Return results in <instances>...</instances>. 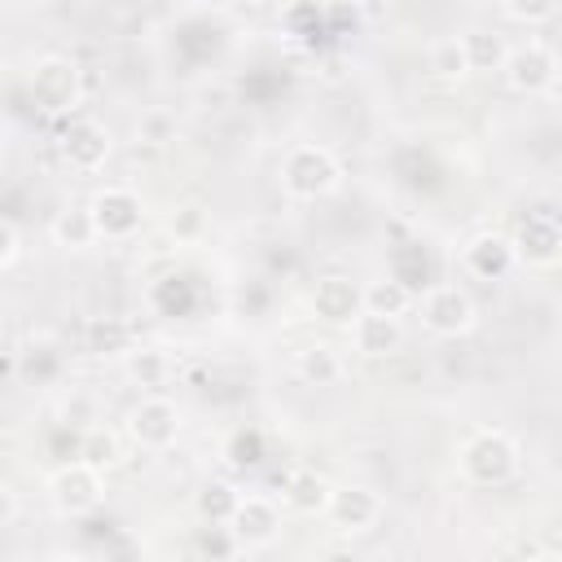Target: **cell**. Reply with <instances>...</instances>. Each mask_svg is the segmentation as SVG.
Instances as JSON below:
<instances>
[{
  "mask_svg": "<svg viewBox=\"0 0 562 562\" xmlns=\"http://www.w3.org/2000/svg\"><path fill=\"white\" fill-rule=\"evenodd\" d=\"M250 4H272V0H250Z\"/></svg>",
  "mask_w": 562,
  "mask_h": 562,
  "instance_id": "4dcf8cb0",
  "label": "cell"
},
{
  "mask_svg": "<svg viewBox=\"0 0 562 562\" xmlns=\"http://www.w3.org/2000/svg\"><path fill=\"white\" fill-rule=\"evenodd\" d=\"M132 373H136L140 382H158V378L167 373L162 351H136V356H132Z\"/></svg>",
  "mask_w": 562,
  "mask_h": 562,
  "instance_id": "83f0119b",
  "label": "cell"
},
{
  "mask_svg": "<svg viewBox=\"0 0 562 562\" xmlns=\"http://www.w3.org/2000/svg\"><path fill=\"white\" fill-rule=\"evenodd\" d=\"M48 492H53V505L66 514V518H83L101 505L105 496V479H101V465L92 461H66L61 470H53L48 479Z\"/></svg>",
  "mask_w": 562,
  "mask_h": 562,
  "instance_id": "277c9868",
  "label": "cell"
},
{
  "mask_svg": "<svg viewBox=\"0 0 562 562\" xmlns=\"http://www.w3.org/2000/svg\"><path fill=\"white\" fill-rule=\"evenodd\" d=\"M281 496H285V505L299 509V514H325L334 487H329L316 470H294V474L285 479V492H281Z\"/></svg>",
  "mask_w": 562,
  "mask_h": 562,
  "instance_id": "e0dca14e",
  "label": "cell"
},
{
  "mask_svg": "<svg viewBox=\"0 0 562 562\" xmlns=\"http://www.w3.org/2000/svg\"><path fill=\"white\" fill-rule=\"evenodd\" d=\"M228 457H233V465H259L263 461V435L259 430H237L233 443H228Z\"/></svg>",
  "mask_w": 562,
  "mask_h": 562,
  "instance_id": "4316f807",
  "label": "cell"
},
{
  "mask_svg": "<svg viewBox=\"0 0 562 562\" xmlns=\"http://www.w3.org/2000/svg\"><path fill=\"white\" fill-rule=\"evenodd\" d=\"M233 536L241 540V549H263L281 536V509L272 496H241L233 518H228Z\"/></svg>",
  "mask_w": 562,
  "mask_h": 562,
  "instance_id": "30bf717a",
  "label": "cell"
},
{
  "mask_svg": "<svg viewBox=\"0 0 562 562\" xmlns=\"http://www.w3.org/2000/svg\"><path fill=\"white\" fill-rule=\"evenodd\" d=\"M408 307H413V290H408V281H400L395 272L382 277V281H369V285H364V312L404 316Z\"/></svg>",
  "mask_w": 562,
  "mask_h": 562,
  "instance_id": "d6986e66",
  "label": "cell"
},
{
  "mask_svg": "<svg viewBox=\"0 0 562 562\" xmlns=\"http://www.w3.org/2000/svg\"><path fill=\"white\" fill-rule=\"evenodd\" d=\"M474 321H479V307H474V299H470L461 285L439 281V285H430V290L422 294V325H426L430 334H439V338H461V334L474 329Z\"/></svg>",
  "mask_w": 562,
  "mask_h": 562,
  "instance_id": "5b68a950",
  "label": "cell"
},
{
  "mask_svg": "<svg viewBox=\"0 0 562 562\" xmlns=\"http://www.w3.org/2000/svg\"><path fill=\"white\" fill-rule=\"evenodd\" d=\"M461 474L479 487H501L518 474V443L505 430H474L461 443Z\"/></svg>",
  "mask_w": 562,
  "mask_h": 562,
  "instance_id": "6da1fadb",
  "label": "cell"
},
{
  "mask_svg": "<svg viewBox=\"0 0 562 562\" xmlns=\"http://www.w3.org/2000/svg\"><path fill=\"white\" fill-rule=\"evenodd\" d=\"M97 220H92V206H70L53 220V241L66 246V250H88L97 241Z\"/></svg>",
  "mask_w": 562,
  "mask_h": 562,
  "instance_id": "ac0fdd59",
  "label": "cell"
},
{
  "mask_svg": "<svg viewBox=\"0 0 562 562\" xmlns=\"http://www.w3.org/2000/svg\"><path fill=\"white\" fill-rule=\"evenodd\" d=\"M18 255H22V233H18L13 220H4V224H0V268H13Z\"/></svg>",
  "mask_w": 562,
  "mask_h": 562,
  "instance_id": "f1b7e54d",
  "label": "cell"
},
{
  "mask_svg": "<svg viewBox=\"0 0 562 562\" xmlns=\"http://www.w3.org/2000/svg\"><path fill=\"white\" fill-rule=\"evenodd\" d=\"M338 180H342V167L325 145H294L281 158V189L290 198H307V202L325 198L338 189Z\"/></svg>",
  "mask_w": 562,
  "mask_h": 562,
  "instance_id": "7a4b0ae2",
  "label": "cell"
},
{
  "mask_svg": "<svg viewBox=\"0 0 562 562\" xmlns=\"http://www.w3.org/2000/svg\"><path fill=\"white\" fill-rule=\"evenodd\" d=\"M88 206H92L97 233H101L105 241H123V237H132V233L145 224V202H140V193L127 189V184H105V189H97Z\"/></svg>",
  "mask_w": 562,
  "mask_h": 562,
  "instance_id": "8992f818",
  "label": "cell"
},
{
  "mask_svg": "<svg viewBox=\"0 0 562 562\" xmlns=\"http://www.w3.org/2000/svg\"><path fill=\"white\" fill-rule=\"evenodd\" d=\"M127 435H132L140 448L162 452V448H171L176 435H180V408H176L171 400H162V395H149V400H140V404L132 408Z\"/></svg>",
  "mask_w": 562,
  "mask_h": 562,
  "instance_id": "ba28073f",
  "label": "cell"
},
{
  "mask_svg": "<svg viewBox=\"0 0 562 562\" xmlns=\"http://www.w3.org/2000/svg\"><path fill=\"white\" fill-rule=\"evenodd\" d=\"M461 40H465V48H470V66H474V70H501L505 57H509V48L501 44V35H492V31H470V35H461Z\"/></svg>",
  "mask_w": 562,
  "mask_h": 562,
  "instance_id": "603a6c76",
  "label": "cell"
},
{
  "mask_svg": "<svg viewBox=\"0 0 562 562\" xmlns=\"http://www.w3.org/2000/svg\"><path fill=\"white\" fill-rule=\"evenodd\" d=\"M404 329H400V316H382V312H360L351 321V342L360 356H391L400 347Z\"/></svg>",
  "mask_w": 562,
  "mask_h": 562,
  "instance_id": "9a60e30c",
  "label": "cell"
},
{
  "mask_svg": "<svg viewBox=\"0 0 562 562\" xmlns=\"http://www.w3.org/2000/svg\"><path fill=\"white\" fill-rule=\"evenodd\" d=\"M299 378L312 386H334L342 378V356L329 342H312L299 351Z\"/></svg>",
  "mask_w": 562,
  "mask_h": 562,
  "instance_id": "ffe728a7",
  "label": "cell"
},
{
  "mask_svg": "<svg viewBox=\"0 0 562 562\" xmlns=\"http://www.w3.org/2000/svg\"><path fill=\"white\" fill-rule=\"evenodd\" d=\"M18 369H22V378L26 382H57L61 378V369H66V356H61V347L53 342V338H35V342H26L22 351H18Z\"/></svg>",
  "mask_w": 562,
  "mask_h": 562,
  "instance_id": "2e32d148",
  "label": "cell"
},
{
  "mask_svg": "<svg viewBox=\"0 0 562 562\" xmlns=\"http://www.w3.org/2000/svg\"><path fill=\"white\" fill-rule=\"evenodd\" d=\"M430 70L439 75V79H465L474 66H470V48H465V40L461 35H443V40H435L430 44Z\"/></svg>",
  "mask_w": 562,
  "mask_h": 562,
  "instance_id": "44dd1931",
  "label": "cell"
},
{
  "mask_svg": "<svg viewBox=\"0 0 562 562\" xmlns=\"http://www.w3.org/2000/svg\"><path fill=\"white\" fill-rule=\"evenodd\" d=\"M61 154L75 171H101L110 158V132L97 119H70L61 132Z\"/></svg>",
  "mask_w": 562,
  "mask_h": 562,
  "instance_id": "4fadbf2b",
  "label": "cell"
},
{
  "mask_svg": "<svg viewBox=\"0 0 562 562\" xmlns=\"http://www.w3.org/2000/svg\"><path fill=\"white\" fill-rule=\"evenodd\" d=\"M514 263H518V250H514V237H505V233H479L461 250V268L479 281H501L514 272Z\"/></svg>",
  "mask_w": 562,
  "mask_h": 562,
  "instance_id": "8fae6325",
  "label": "cell"
},
{
  "mask_svg": "<svg viewBox=\"0 0 562 562\" xmlns=\"http://www.w3.org/2000/svg\"><path fill=\"white\" fill-rule=\"evenodd\" d=\"M237 501H241V492H237L233 483L211 479V483L198 492V514H202L206 522H228V518H233V509H237Z\"/></svg>",
  "mask_w": 562,
  "mask_h": 562,
  "instance_id": "7402d4cb",
  "label": "cell"
},
{
  "mask_svg": "<svg viewBox=\"0 0 562 562\" xmlns=\"http://www.w3.org/2000/svg\"><path fill=\"white\" fill-rule=\"evenodd\" d=\"M79 457L105 470V465H114V461H119V439H114L110 430H88V435H83V443H79Z\"/></svg>",
  "mask_w": 562,
  "mask_h": 562,
  "instance_id": "d4e9b609",
  "label": "cell"
},
{
  "mask_svg": "<svg viewBox=\"0 0 562 562\" xmlns=\"http://www.w3.org/2000/svg\"><path fill=\"white\" fill-rule=\"evenodd\" d=\"M127 342H132V329L127 325H114V321H97L92 329H88V347L97 351V356H114V351H127Z\"/></svg>",
  "mask_w": 562,
  "mask_h": 562,
  "instance_id": "cb8c5ba5",
  "label": "cell"
},
{
  "mask_svg": "<svg viewBox=\"0 0 562 562\" xmlns=\"http://www.w3.org/2000/svg\"><path fill=\"white\" fill-rule=\"evenodd\" d=\"M312 312L329 325H351L364 312V290L347 277H321L312 290Z\"/></svg>",
  "mask_w": 562,
  "mask_h": 562,
  "instance_id": "5bb4252c",
  "label": "cell"
},
{
  "mask_svg": "<svg viewBox=\"0 0 562 562\" xmlns=\"http://www.w3.org/2000/svg\"><path fill=\"white\" fill-rule=\"evenodd\" d=\"M325 13H329V22H351L356 26V4L351 0H334Z\"/></svg>",
  "mask_w": 562,
  "mask_h": 562,
  "instance_id": "f546056e",
  "label": "cell"
},
{
  "mask_svg": "<svg viewBox=\"0 0 562 562\" xmlns=\"http://www.w3.org/2000/svg\"><path fill=\"white\" fill-rule=\"evenodd\" d=\"M26 92L35 101V110L44 114H70L79 101H83V79H79V66L70 57H40L26 75Z\"/></svg>",
  "mask_w": 562,
  "mask_h": 562,
  "instance_id": "3957f363",
  "label": "cell"
},
{
  "mask_svg": "<svg viewBox=\"0 0 562 562\" xmlns=\"http://www.w3.org/2000/svg\"><path fill=\"white\" fill-rule=\"evenodd\" d=\"M501 70H505V83H509L514 92H544V88L558 79V57H553L549 44L522 40V44L509 48V57H505Z\"/></svg>",
  "mask_w": 562,
  "mask_h": 562,
  "instance_id": "52a82bcc",
  "label": "cell"
},
{
  "mask_svg": "<svg viewBox=\"0 0 562 562\" xmlns=\"http://www.w3.org/2000/svg\"><path fill=\"white\" fill-rule=\"evenodd\" d=\"M514 250H518V263H531V268H549L562 259V224L553 215H527L514 233Z\"/></svg>",
  "mask_w": 562,
  "mask_h": 562,
  "instance_id": "7c38bea8",
  "label": "cell"
},
{
  "mask_svg": "<svg viewBox=\"0 0 562 562\" xmlns=\"http://www.w3.org/2000/svg\"><path fill=\"white\" fill-rule=\"evenodd\" d=\"M325 518H329L338 531H347V536L373 531L378 518H382V496H378L373 487H360V483H351V487H334Z\"/></svg>",
  "mask_w": 562,
  "mask_h": 562,
  "instance_id": "9c48e42d",
  "label": "cell"
},
{
  "mask_svg": "<svg viewBox=\"0 0 562 562\" xmlns=\"http://www.w3.org/2000/svg\"><path fill=\"white\" fill-rule=\"evenodd\" d=\"M505 4V13L514 18V22H522V26H540V22H549L553 13H558V0H501Z\"/></svg>",
  "mask_w": 562,
  "mask_h": 562,
  "instance_id": "484cf974",
  "label": "cell"
}]
</instances>
